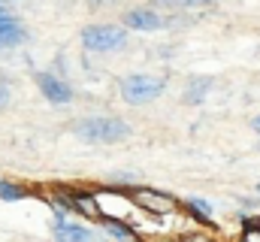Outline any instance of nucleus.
Listing matches in <instances>:
<instances>
[{"label": "nucleus", "mask_w": 260, "mask_h": 242, "mask_svg": "<svg viewBox=\"0 0 260 242\" xmlns=\"http://www.w3.org/2000/svg\"><path fill=\"white\" fill-rule=\"evenodd\" d=\"M9 97H12V94H9V85H6V82H0V112L9 106Z\"/></svg>", "instance_id": "obj_14"}, {"label": "nucleus", "mask_w": 260, "mask_h": 242, "mask_svg": "<svg viewBox=\"0 0 260 242\" xmlns=\"http://www.w3.org/2000/svg\"><path fill=\"white\" fill-rule=\"evenodd\" d=\"M76 136L85 142H118L130 136V127L121 118H82L76 124Z\"/></svg>", "instance_id": "obj_2"}, {"label": "nucleus", "mask_w": 260, "mask_h": 242, "mask_svg": "<svg viewBox=\"0 0 260 242\" xmlns=\"http://www.w3.org/2000/svg\"><path fill=\"white\" fill-rule=\"evenodd\" d=\"M0 3H9V0H0Z\"/></svg>", "instance_id": "obj_19"}, {"label": "nucleus", "mask_w": 260, "mask_h": 242, "mask_svg": "<svg viewBox=\"0 0 260 242\" xmlns=\"http://www.w3.org/2000/svg\"><path fill=\"white\" fill-rule=\"evenodd\" d=\"M215 3L218 0H151V6H167V9H206Z\"/></svg>", "instance_id": "obj_9"}, {"label": "nucleus", "mask_w": 260, "mask_h": 242, "mask_svg": "<svg viewBox=\"0 0 260 242\" xmlns=\"http://www.w3.org/2000/svg\"><path fill=\"white\" fill-rule=\"evenodd\" d=\"M188 206H191L197 215H200V221H209V218H212V203H209V200L191 197V200H188Z\"/></svg>", "instance_id": "obj_12"}, {"label": "nucleus", "mask_w": 260, "mask_h": 242, "mask_svg": "<svg viewBox=\"0 0 260 242\" xmlns=\"http://www.w3.org/2000/svg\"><path fill=\"white\" fill-rule=\"evenodd\" d=\"M103 227H106V233H109L112 239H130V242H133V230H130L127 224H121V221L106 218V221H103Z\"/></svg>", "instance_id": "obj_10"}, {"label": "nucleus", "mask_w": 260, "mask_h": 242, "mask_svg": "<svg viewBox=\"0 0 260 242\" xmlns=\"http://www.w3.org/2000/svg\"><path fill=\"white\" fill-rule=\"evenodd\" d=\"M115 242H130V239H115Z\"/></svg>", "instance_id": "obj_18"}, {"label": "nucleus", "mask_w": 260, "mask_h": 242, "mask_svg": "<svg viewBox=\"0 0 260 242\" xmlns=\"http://www.w3.org/2000/svg\"><path fill=\"white\" fill-rule=\"evenodd\" d=\"M37 85H40V91L46 94V100L49 103H70L73 100V88L67 85L64 79H58L55 73H49V70H43V73H37Z\"/></svg>", "instance_id": "obj_5"}, {"label": "nucleus", "mask_w": 260, "mask_h": 242, "mask_svg": "<svg viewBox=\"0 0 260 242\" xmlns=\"http://www.w3.org/2000/svg\"><path fill=\"white\" fill-rule=\"evenodd\" d=\"M167 88V79L160 76H148V73H130L121 79V97L130 106H142V103H151L164 94Z\"/></svg>", "instance_id": "obj_1"}, {"label": "nucleus", "mask_w": 260, "mask_h": 242, "mask_svg": "<svg viewBox=\"0 0 260 242\" xmlns=\"http://www.w3.org/2000/svg\"><path fill=\"white\" fill-rule=\"evenodd\" d=\"M209 88H212V79H209V76H197V79H191L188 88H185V103H203L206 94H209Z\"/></svg>", "instance_id": "obj_8"}, {"label": "nucleus", "mask_w": 260, "mask_h": 242, "mask_svg": "<svg viewBox=\"0 0 260 242\" xmlns=\"http://www.w3.org/2000/svg\"><path fill=\"white\" fill-rule=\"evenodd\" d=\"M124 27L127 31H139V34H151V31H160L167 27V18L160 12H154L151 6H136L124 15Z\"/></svg>", "instance_id": "obj_4"}, {"label": "nucleus", "mask_w": 260, "mask_h": 242, "mask_svg": "<svg viewBox=\"0 0 260 242\" xmlns=\"http://www.w3.org/2000/svg\"><path fill=\"white\" fill-rule=\"evenodd\" d=\"M24 197V191L18 188V185H12V182H3L0 179V200H6V203H18Z\"/></svg>", "instance_id": "obj_11"}, {"label": "nucleus", "mask_w": 260, "mask_h": 242, "mask_svg": "<svg viewBox=\"0 0 260 242\" xmlns=\"http://www.w3.org/2000/svg\"><path fill=\"white\" fill-rule=\"evenodd\" d=\"M257 194H260V185H257Z\"/></svg>", "instance_id": "obj_20"}, {"label": "nucleus", "mask_w": 260, "mask_h": 242, "mask_svg": "<svg viewBox=\"0 0 260 242\" xmlns=\"http://www.w3.org/2000/svg\"><path fill=\"white\" fill-rule=\"evenodd\" d=\"M55 239L58 242H100L94 236V230H88V227H82V224H73V221L55 224Z\"/></svg>", "instance_id": "obj_6"}, {"label": "nucleus", "mask_w": 260, "mask_h": 242, "mask_svg": "<svg viewBox=\"0 0 260 242\" xmlns=\"http://www.w3.org/2000/svg\"><path fill=\"white\" fill-rule=\"evenodd\" d=\"M27 40V31H24V24L12 15V18H6V21H0V49H12V46H21Z\"/></svg>", "instance_id": "obj_7"}, {"label": "nucleus", "mask_w": 260, "mask_h": 242, "mask_svg": "<svg viewBox=\"0 0 260 242\" xmlns=\"http://www.w3.org/2000/svg\"><path fill=\"white\" fill-rule=\"evenodd\" d=\"M6 18H12V9H9V3H0V21H6Z\"/></svg>", "instance_id": "obj_15"}, {"label": "nucleus", "mask_w": 260, "mask_h": 242, "mask_svg": "<svg viewBox=\"0 0 260 242\" xmlns=\"http://www.w3.org/2000/svg\"><path fill=\"white\" fill-rule=\"evenodd\" d=\"M245 227H248V230H245V242H260V215L254 218V221L248 218Z\"/></svg>", "instance_id": "obj_13"}, {"label": "nucleus", "mask_w": 260, "mask_h": 242, "mask_svg": "<svg viewBox=\"0 0 260 242\" xmlns=\"http://www.w3.org/2000/svg\"><path fill=\"white\" fill-rule=\"evenodd\" d=\"M251 127H254V133H260V115L257 118H251Z\"/></svg>", "instance_id": "obj_16"}, {"label": "nucleus", "mask_w": 260, "mask_h": 242, "mask_svg": "<svg viewBox=\"0 0 260 242\" xmlns=\"http://www.w3.org/2000/svg\"><path fill=\"white\" fill-rule=\"evenodd\" d=\"M188 242H209V239H203V236H194V239H188Z\"/></svg>", "instance_id": "obj_17"}, {"label": "nucleus", "mask_w": 260, "mask_h": 242, "mask_svg": "<svg viewBox=\"0 0 260 242\" xmlns=\"http://www.w3.org/2000/svg\"><path fill=\"white\" fill-rule=\"evenodd\" d=\"M127 27L124 24H91L82 31V46L88 52H115L124 49Z\"/></svg>", "instance_id": "obj_3"}]
</instances>
